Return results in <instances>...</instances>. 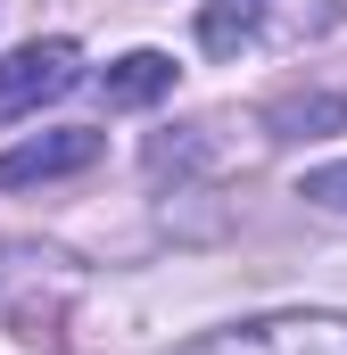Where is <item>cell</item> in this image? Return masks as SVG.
Instances as JSON below:
<instances>
[{"label": "cell", "instance_id": "7", "mask_svg": "<svg viewBox=\"0 0 347 355\" xmlns=\"http://www.w3.org/2000/svg\"><path fill=\"white\" fill-rule=\"evenodd\" d=\"M298 198L323 207V215H347V166H314V174L298 182Z\"/></svg>", "mask_w": 347, "mask_h": 355}, {"label": "cell", "instance_id": "2", "mask_svg": "<svg viewBox=\"0 0 347 355\" xmlns=\"http://www.w3.org/2000/svg\"><path fill=\"white\" fill-rule=\"evenodd\" d=\"M83 83V58H75V42H17V50H0V124H17V116H33V107H50L58 91Z\"/></svg>", "mask_w": 347, "mask_h": 355}, {"label": "cell", "instance_id": "4", "mask_svg": "<svg viewBox=\"0 0 347 355\" xmlns=\"http://www.w3.org/2000/svg\"><path fill=\"white\" fill-rule=\"evenodd\" d=\"M174 75H182V67H174L166 50H124V58L99 75V99H108V107H158L174 91Z\"/></svg>", "mask_w": 347, "mask_h": 355}, {"label": "cell", "instance_id": "1", "mask_svg": "<svg viewBox=\"0 0 347 355\" xmlns=\"http://www.w3.org/2000/svg\"><path fill=\"white\" fill-rule=\"evenodd\" d=\"M174 355H347V314H323V306L257 314V322H223Z\"/></svg>", "mask_w": 347, "mask_h": 355}, {"label": "cell", "instance_id": "5", "mask_svg": "<svg viewBox=\"0 0 347 355\" xmlns=\"http://www.w3.org/2000/svg\"><path fill=\"white\" fill-rule=\"evenodd\" d=\"M273 141H323V132H347V91H306V99H281L264 116Z\"/></svg>", "mask_w": 347, "mask_h": 355}, {"label": "cell", "instance_id": "3", "mask_svg": "<svg viewBox=\"0 0 347 355\" xmlns=\"http://www.w3.org/2000/svg\"><path fill=\"white\" fill-rule=\"evenodd\" d=\"M99 132L91 124H58V132H33V141H17V149H0V190H25V182H58V174H83L99 166Z\"/></svg>", "mask_w": 347, "mask_h": 355}, {"label": "cell", "instance_id": "6", "mask_svg": "<svg viewBox=\"0 0 347 355\" xmlns=\"http://www.w3.org/2000/svg\"><path fill=\"white\" fill-rule=\"evenodd\" d=\"M264 8H273V0H207V8H198V50H207V58H232L240 42H257Z\"/></svg>", "mask_w": 347, "mask_h": 355}]
</instances>
